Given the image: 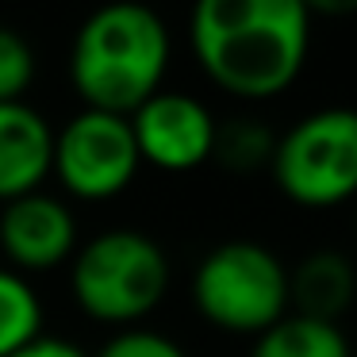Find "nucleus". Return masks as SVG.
<instances>
[{
    "instance_id": "nucleus-17",
    "label": "nucleus",
    "mask_w": 357,
    "mask_h": 357,
    "mask_svg": "<svg viewBox=\"0 0 357 357\" xmlns=\"http://www.w3.org/2000/svg\"><path fill=\"white\" fill-rule=\"evenodd\" d=\"M311 20H349L357 16V0H300Z\"/></svg>"
},
{
    "instance_id": "nucleus-5",
    "label": "nucleus",
    "mask_w": 357,
    "mask_h": 357,
    "mask_svg": "<svg viewBox=\"0 0 357 357\" xmlns=\"http://www.w3.org/2000/svg\"><path fill=\"white\" fill-rule=\"evenodd\" d=\"M269 173L288 204L331 211L357 200V108L307 112L277 135Z\"/></svg>"
},
{
    "instance_id": "nucleus-11",
    "label": "nucleus",
    "mask_w": 357,
    "mask_h": 357,
    "mask_svg": "<svg viewBox=\"0 0 357 357\" xmlns=\"http://www.w3.org/2000/svg\"><path fill=\"white\" fill-rule=\"evenodd\" d=\"M250 357H354V342L338 323L307 319L288 311L284 319L254 338Z\"/></svg>"
},
{
    "instance_id": "nucleus-8",
    "label": "nucleus",
    "mask_w": 357,
    "mask_h": 357,
    "mask_svg": "<svg viewBox=\"0 0 357 357\" xmlns=\"http://www.w3.org/2000/svg\"><path fill=\"white\" fill-rule=\"evenodd\" d=\"M81 246L77 215L62 196L27 192L0 204V254L16 273H50L73 261Z\"/></svg>"
},
{
    "instance_id": "nucleus-10",
    "label": "nucleus",
    "mask_w": 357,
    "mask_h": 357,
    "mask_svg": "<svg viewBox=\"0 0 357 357\" xmlns=\"http://www.w3.org/2000/svg\"><path fill=\"white\" fill-rule=\"evenodd\" d=\"M357 300V269L342 250L319 246L288 269V311L338 323Z\"/></svg>"
},
{
    "instance_id": "nucleus-15",
    "label": "nucleus",
    "mask_w": 357,
    "mask_h": 357,
    "mask_svg": "<svg viewBox=\"0 0 357 357\" xmlns=\"http://www.w3.org/2000/svg\"><path fill=\"white\" fill-rule=\"evenodd\" d=\"M93 357H188L181 342H173L169 334L150 331V326H127L116 331Z\"/></svg>"
},
{
    "instance_id": "nucleus-16",
    "label": "nucleus",
    "mask_w": 357,
    "mask_h": 357,
    "mask_svg": "<svg viewBox=\"0 0 357 357\" xmlns=\"http://www.w3.org/2000/svg\"><path fill=\"white\" fill-rule=\"evenodd\" d=\"M12 357H89L77 342L70 338H54V334H39L35 342H27L24 349H16Z\"/></svg>"
},
{
    "instance_id": "nucleus-13",
    "label": "nucleus",
    "mask_w": 357,
    "mask_h": 357,
    "mask_svg": "<svg viewBox=\"0 0 357 357\" xmlns=\"http://www.w3.org/2000/svg\"><path fill=\"white\" fill-rule=\"evenodd\" d=\"M273 150H277V135H273L269 123L254 116H238V119H227L219 123L215 135V162L231 173H257V169H269L273 162Z\"/></svg>"
},
{
    "instance_id": "nucleus-2",
    "label": "nucleus",
    "mask_w": 357,
    "mask_h": 357,
    "mask_svg": "<svg viewBox=\"0 0 357 357\" xmlns=\"http://www.w3.org/2000/svg\"><path fill=\"white\" fill-rule=\"evenodd\" d=\"M173 39L162 12L142 0H108L81 20L70 47L73 93L93 112L131 116L165 89Z\"/></svg>"
},
{
    "instance_id": "nucleus-12",
    "label": "nucleus",
    "mask_w": 357,
    "mask_h": 357,
    "mask_svg": "<svg viewBox=\"0 0 357 357\" xmlns=\"http://www.w3.org/2000/svg\"><path fill=\"white\" fill-rule=\"evenodd\" d=\"M43 300L24 273L0 265V357H12L43 334Z\"/></svg>"
},
{
    "instance_id": "nucleus-1",
    "label": "nucleus",
    "mask_w": 357,
    "mask_h": 357,
    "mask_svg": "<svg viewBox=\"0 0 357 357\" xmlns=\"http://www.w3.org/2000/svg\"><path fill=\"white\" fill-rule=\"evenodd\" d=\"M188 43L204 77L238 100H273L300 81L311 16L300 0H192Z\"/></svg>"
},
{
    "instance_id": "nucleus-6",
    "label": "nucleus",
    "mask_w": 357,
    "mask_h": 357,
    "mask_svg": "<svg viewBox=\"0 0 357 357\" xmlns=\"http://www.w3.org/2000/svg\"><path fill=\"white\" fill-rule=\"evenodd\" d=\"M142 169L131 119L112 112L81 108L70 123L54 131L50 177L81 204H104L135 185Z\"/></svg>"
},
{
    "instance_id": "nucleus-4",
    "label": "nucleus",
    "mask_w": 357,
    "mask_h": 357,
    "mask_svg": "<svg viewBox=\"0 0 357 357\" xmlns=\"http://www.w3.org/2000/svg\"><path fill=\"white\" fill-rule=\"evenodd\" d=\"M192 303L215 331L257 338L288 315V265L254 238H227L196 265Z\"/></svg>"
},
{
    "instance_id": "nucleus-7",
    "label": "nucleus",
    "mask_w": 357,
    "mask_h": 357,
    "mask_svg": "<svg viewBox=\"0 0 357 357\" xmlns=\"http://www.w3.org/2000/svg\"><path fill=\"white\" fill-rule=\"evenodd\" d=\"M127 119L142 165H154L162 173H192L215 154L219 123L208 104L188 93L162 89Z\"/></svg>"
},
{
    "instance_id": "nucleus-14",
    "label": "nucleus",
    "mask_w": 357,
    "mask_h": 357,
    "mask_svg": "<svg viewBox=\"0 0 357 357\" xmlns=\"http://www.w3.org/2000/svg\"><path fill=\"white\" fill-rule=\"evenodd\" d=\"M35 81V50L16 27L0 24V104L24 100Z\"/></svg>"
},
{
    "instance_id": "nucleus-18",
    "label": "nucleus",
    "mask_w": 357,
    "mask_h": 357,
    "mask_svg": "<svg viewBox=\"0 0 357 357\" xmlns=\"http://www.w3.org/2000/svg\"><path fill=\"white\" fill-rule=\"evenodd\" d=\"M354 357H357V346H354Z\"/></svg>"
},
{
    "instance_id": "nucleus-3",
    "label": "nucleus",
    "mask_w": 357,
    "mask_h": 357,
    "mask_svg": "<svg viewBox=\"0 0 357 357\" xmlns=\"http://www.w3.org/2000/svg\"><path fill=\"white\" fill-rule=\"evenodd\" d=\"M169 257L162 242L131 227L100 231L81 242L70 261V292L77 307L100 326H139L162 307L169 292Z\"/></svg>"
},
{
    "instance_id": "nucleus-9",
    "label": "nucleus",
    "mask_w": 357,
    "mask_h": 357,
    "mask_svg": "<svg viewBox=\"0 0 357 357\" xmlns=\"http://www.w3.org/2000/svg\"><path fill=\"white\" fill-rule=\"evenodd\" d=\"M54 127L27 100L0 104V204L39 192L50 177Z\"/></svg>"
}]
</instances>
